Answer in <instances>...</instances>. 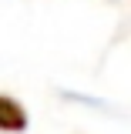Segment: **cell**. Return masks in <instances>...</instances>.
<instances>
[{"label":"cell","instance_id":"6da1fadb","mask_svg":"<svg viewBox=\"0 0 131 134\" xmlns=\"http://www.w3.org/2000/svg\"><path fill=\"white\" fill-rule=\"evenodd\" d=\"M0 131H7V134L27 131V111H24V104L7 97V94H0Z\"/></svg>","mask_w":131,"mask_h":134}]
</instances>
